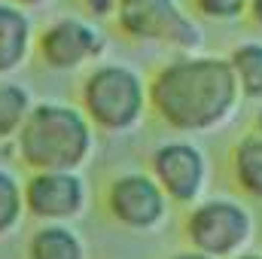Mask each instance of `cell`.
<instances>
[{
  "label": "cell",
  "mask_w": 262,
  "mask_h": 259,
  "mask_svg": "<svg viewBox=\"0 0 262 259\" xmlns=\"http://www.w3.org/2000/svg\"><path fill=\"white\" fill-rule=\"evenodd\" d=\"M149 113L174 134L198 137L226 128L241 95L226 55L213 52H183L159 67L146 79Z\"/></svg>",
  "instance_id": "obj_1"
},
{
  "label": "cell",
  "mask_w": 262,
  "mask_h": 259,
  "mask_svg": "<svg viewBox=\"0 0 262 259\" xmlns=\"http://www.w3.org/2000/svg\"><path fill=\"white\" fill-rule=\"evenodd\" d=\"M12 146L28 171H82L95 156L98 134L76 104L34 101Z\"/></svg>",
  "instance_id": "obj_2"
},
{
  "label": "cell",
  "mask_w": 262,
  "mask_h": 259,
  "mask_svg": "<svg viewBox=\"0 0 262 259\" xmlns=\"http://www.w3.org/2000/svg\"><path fill=\"white\" fill-rule=\"evenodd\" d=\"M76 107L92 122L95 134L107 137L137 134L149 116L146 76L125 61H98L85 70L79 82Z\"/></svg>",
  "instance_id": "obj_3"
},
{
  "label": "cell",
  "mask_w": 262,
  "mask_h": 259,
  "mask_svg": "<svg viewBox=\"0 0 262 259\" xmlns=\"http://www.w3.org/2000/svg\"><path fill=\"white\" fill-rule=\"evenodd\" d=\"M116 31L140 46H162L174 55L201 52L204 28L180 0H116Z\"/></svg>",
  "instance_id": "obj_4"
},
{
  "label": "cell",
  "mask_w": 262,
  "mask_h": 259,
  "mask_svg": "<svg viewBox=\"0 0 262 259\" xmlns=\"http://www.w3.org/2000/svg\"><path fill=\"white\" fill-rule=\"evenodd\" d=\"M186 244L213 259H235L256 241V217L247 201L235 195H204L186 207Z\"/></svg>",
  "instance_id": "obj_5"
},
{
  "label": "cell",
  "mask_w": 262,
  "mask_h": 259,
  "mask_svg": "<svg viewBox=\"0 0 262 259\" xmlns=\"http://www.w3.org/2000/svg\"><path fill=\"white\" fill-rule=\"evenodd\" d=\"M149 177L171 201V207H192L210 189V156L192 137H168L156 143L146 165Z\"/></svg>",
  "instance_id": "obj_6"
},
{
  "label": "cell",
  "mask_w": 262,
  "mask_h": 259,
  "mask_svg": "<svg viewBox=\"0 0 262 259\" xmlns=\"http://www.w3.org/2000/svg\"><path fill=\"white\" fill-rule=\"evenodd\" d=\"M34 52L55 73H79L104 61L107 34L89 15H58L37 31Z\"/></svg>",
  "instance_id": "obj_7"
},
{
  "label": "cell",
  "mask_w": 262,
  "mask_h": 259,
  "mask_svg": "<svg viewBox=\"0 0 262 259\" xmlns=\"http://www.w3.org/2000/svg\"><path fill=\"white\" fill-rule=\"evenodd\" d=\"M104 210L131 235H152L168 226L171 201L149 177V171H119L104 186Z\"/></svg>",
  "instance_id": "obj_8"
},
{
  "label": "cell",
  "mask_w": 262,
  "mask_h": 259,
  "mask_svg": "<svg viewBox=\"0 0 262 259\" xmlns=\"http://www.w3.org/2000/svg\"><path fill=\"white\" fill-rule=\"evenodd\" d=\"M25 217L37 223H73L92 204V186L82 171H31L21 180Z\"/></svg>",
  "instance_id": "obj_9"
},
{
  "label": "cell",
  "mask_w": 262,
  "mask_h": 259,
  "mask_svg": "<svg viewBox=\"0 0 262 259\" xmlns=\"http://www.w3.org/2000/svg\"><path fill=\"white\" fill-rule=\"evenodd\" d=\"M34 18L28 9L0 0V76H12L34 55Z\"/></svg>",
  "instance_id": "obj_10"
},
{
  "label": "cell",
  "mask_w": 262,
  "mask_h": 259,
  "mask_svg": "<svg viewBox=\"0 0 262 259\" xmlns=\"http://www.w3.org/2000/svg\"><path fill=\"white\" fill-rule=\"evenodd\" d=\"M25 259H89V244L73 223H37L25 241Z\"/></svg>",
  "instance_id": "obj_11"
},
{
  "label": "cell",
  "mask_w": 262,
  "mask_h": 259,
  "mask_svg": "<svg viewBox=\"0 0 262 259\" xmlns=\"http://www.w3.org/2000/svg\"><path fill=\"white\" fill-rule=\"evenodd\" d=\"M229 174L247 201L262 204V137L256 131H247L235 140L229 153Z\"/></svg>",
  "instance_id": "obj_12"
},
{
  "label": "cell",
  "mask_w": 262,
  "mask_h": 259,
  "mask_svg": "<svg viewBox=\"0 0 262 259\" xmlns=\"http://www.w3.org/2000/svg\"><path fill=\"white\" fill-rule=\"evenodd\" d=\"M229 70L235 76V85H238V95L241 101H262V40L250 37V40H238L229 55Z\"/></svg>",
  "instance_id": "obj_13"
},
{
  "label": "cell",
  "mask_w": 262,
  "mask_h": 259,
  "mask_svg": "<svg viewBox=\"0 0 262 259\" xmlns=\"http://www.w3.org/2000/svg\"><path fill=\"white\" fill-rule=\"evenodd\" d=\"M31 107H34V92L12 76H0V143L15 140Z\"/></svg>",
  "instance_id": "obj_14"
},
{
  "label": "cell",
  "mask_w": 262,
  "mask_h": 259,
  "mask_svg": "<svg viewBox=\"0 0 262 259\" xmlns=\"http://www.w3.org/2000/svg\"><path fill=\"white\" fill-rule=\"evenodd\" d=\"M25 220V201H21V177L0 165V238L12 235Z\"/></svg>",
  "instance_id": "obj_15"
},
{
  "label": "cell",
  "mask_w": 262,
  "mask_h": 259,
  "mask_svg": "<svg viewBox=\"0 0 262 259\" xmlns=\"http://www.w3.org/2000/svg\"><path fill=\"white\" fill-rule=\"evenodd\" d=\"M186 9L198 21L229 25V21H241L247 15V0H189Z\"/></svg>",
  "instance_id": "obj_16"
},
{
  "label": "cell",
  "mask_w": 262,
  "mask_h": 259,
  "mask_svg": "<svg viewBox=\"0 0 262 259\" xmlns=\"http://www.w3.org/2000/svg\"><path fill=\"white\" fill-rule=\"evenodd\" d=\"M82 6H85V12H89V18H110L113 15V9H116V0H82Z\"/></svg>",
  "instance_id": "obj_17"
},
{
  "label": "cell",
  "mask_w": 262,
  "mask_h": 259,
  "mask_svg": "<svg viewBox=\"0 0 262 259\" xmlns=\"http://www.w3.org/2000/svg\"><path fill=\"white\" fill-rule=\"evenodd\" d=\"M256 31H262V0H247V15H244Z\"/></svg>",
  "instance_id": "obj_18"
},
{
  "label": "cell",
  "mask_w": 262,
  "mask_h": 259,
  "mask_svg": "<svg viewBox=\"0 0 262 259\" xmlns=\"http://www.w3.org/2000/svg\"><path fill=\"white\" fill-rule=\"evenodd\" d=\"M9 3H15V6H21V9H28V12H34V9H43V6H49L52 0H9Z\"/></svg>",
  "instance_id": "obj_19"
},
{
  "label": "cell",
  "mask_w": 262,
  "mask_h": 259,
  "mask_svg": "<svg viewBox=\"0 0 262 259\" xmlns=\"http://www.w3.org/2000/svg\"><path fill=\"white\" fill-rule=\"evenodd\" d=\"M165 259H213V256H204V253H198L192 247H186V250H177V253H171V256H165Z\"/></svg>",
  "instance_id": "obj_20"
},
{
  "label": "cell",
  "mask_w": 262,
  "mask_h": 259,
  "mask_svg": "<svg viewBox=\"0 0 262 259\" xmlns=\"http://www.w3.org/2000/svg\"><path fill=\"white\" fill-rule=\"evenodd\" d=\"M253 131L262 137V101L256 104V113H253Z\"/></svg>",
  "instance_id": "obj_21"
},
{
  "label": "cell",
  "mask_w": 262,
  "mask_h": 259,
  "mask_svg": "<svg viewBox=\"0 0 262 259\" xmlns=\"http://www.w3.org/2000/svg\"><path fill=\"white\" fill-rule=\"evenodd\" d=\"M235 259H262V253H256V250H247V253H241V256Z\"/></svg>",
  "instance_id": "obj_22"
}]
</instances>
